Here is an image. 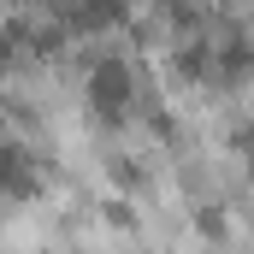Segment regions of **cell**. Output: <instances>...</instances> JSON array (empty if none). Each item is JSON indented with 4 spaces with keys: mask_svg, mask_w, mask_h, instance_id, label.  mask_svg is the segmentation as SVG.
<instances>
[{
    "mask_svg": "<svg viewBox=\"0 0 254 254\" xmlns=\"http://www.w3.org/2000/svg\"><path fill=\"white\" fill-rule=\"evenodd\" d=\"M30 190H36V166L12 142H0V195H30Z\"/></svg>",
    "mask_w": 254,
    "mask_h": 254,
    "instance_id": "cell-2",
    "label": "cell"
},
{
    "mask_svg": "<svg viewBox=\"0 0 254 254\" xmlns=\"http://www.w3.org/2000/svg\"><path fill=\"white\" fill-rule=\"evenodd\" d=\"M130 95H136V77H130L125 60L101 54V60L89 65V101H95V113H125Z\"/></svg>",
    "mask_w": 254,
    "mask_h": 254,
    "instance_id": "cell-1",
    "label": "cell"
}]
</instances>
